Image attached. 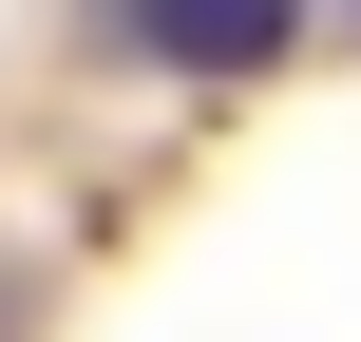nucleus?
<instances>
[{
	"instance_id": "nucleus-1",
	"label": "nucleus",
	"mask_w": 361,
	"mask_h": 342,
	"mask_svg": "<svg viewBox=\"0 0 361 342\" xmlns=\"http://www.w3.org/2000/svg\"><path fill=\"white\" fill-rule=\"evenodd\" d=\"M286 19H305V0H133V38H152L171 76H267Z\"/></svg>"
}]
</instances>
